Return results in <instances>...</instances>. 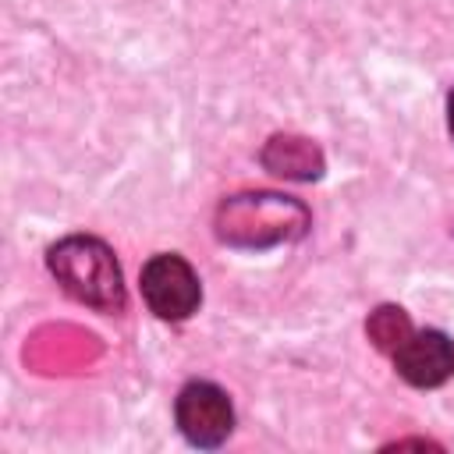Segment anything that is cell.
<instances>
[{
	"label": "cell",
	"instance_id": "6da1fadb",
	"mask_svg": "<svg viewBox=\"0 0 454 454\" xmlns=\"http://www.w3.org/2000/svg\"><path fill=\"white\" fill-rule=\"evenodd\" d=\"M46 262H50V273L57 277V284L74 301H82L96 312H121L124 309L128 298H124L121 266L110 252V245H103L99 238L71 234L50 248Z\"/></svg>",
	"mask_w": 454,
	"mask_h": 454
},
{
	"label": "cell",
	"instance_id": "3957f363",
	"mask_svg": "<svg viewBox=\"0 0 454 454\" xmlns=\"http://www.w3.org/2000/svg\"><path fill=\"white\" fill-rule=\"evenodd\" d=\"M142 298L160 319L181 323L199 309L202 287H199L195 270L181 255L163 252L142 266Z\"/></svg>",
	"mask_w": 454,
	"mask_h": 454
},
{
	"label": "cell",
	"instance_id": "52a82bcc",
	"mask_svg": "<svg viewBox=\"0 0 454 454\" xmlns=\"http://www.w3.org/2000/svg\"><path fill=\"white\" fill-rule=\"evenodd\" d=\"M369 337H372V344H376L380 351H390V355H394V351L411 337V323H408L404 309H397V305L376 309V312L369 316Z\"/></svg>",
	"mask_w": 454,
	"mask_h": 454
},
{
	"label": "cell",
	"instance_id": "ba28073f",
	"mask_svg": "<svg viewBox=\"0 0 454 454\" xmlns=\"http://www.w3.org/2000/svg\"><path fill=\"white\" fill-rule=\"evenodd\" d=\"M447 124H450V135H454V92L447 96Z\"/></svg>",
	"mask_w": 454,
	"mask_h": 454
},
{
	"label": "cell",
	"instance_id": "5b68a950",
	"mask_svg": "<svg viewBox=\"0 0 454 454\" xmlns=\"http://www.w3.org/2000/svg\"><path fill=\"white\" fill-rule=\"evenodd\" d=\"M394 365L411 387H440L454 376V340L440 330L411 333L394 351Z\"/></svg>",
	"mask_w": 454,
	"mask_h": 454
},
{
	"label": "cell",
	"instance_id": "7a4b0ae2",
	"mask_svg": "<svg viewBox=\"0 0 454 454\" xmlns=\"http://www.w3.org/2000/svg\"><path fill=\"white\" fill-rule=\"evenodd\" d=\"M309 227V209L287 195L255 192L234 195L216 213V231L227 245L241 248H270L291 238H301Z\"/></svg>",
	"mask_w": 454,
	"mask_h": 454
},
{
	"label": "cell",
	"instance_id": "277c9868",
	"mask_svg": "<svg viewBox=\"0 0 454 454\" xmlns=\"http://www.w3.org/2000/svg\"><path fill=\"white\" fill-rule=\"evenodd\" d=\"M174 419H177V429L184 433V440L195 447H206V450L220 447L234 429L231 397L216 383H206V380H192L181 387V394L174 401Z\"/></svg>",
	"mask_w": 454,
	"mask_h": 454
},
{
	"label": "cell",
	"instance_id": "8992f818",
	"mask_svg": "<svg viewBox=\"0 0 454 454\" xmlns=\"http://www.w3.org/2000/svg\"><path fill=\"white\" fill-rule=\"evenodd\" d=\"M262 163L280 174V177H298V181H312L323 174V156L309 138H294V135H277L266 142L262 149Z\"/></svg>",
	"mask_w": 454,
	"mask_h": 454
}]
</instances>
